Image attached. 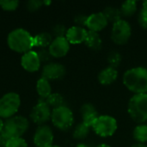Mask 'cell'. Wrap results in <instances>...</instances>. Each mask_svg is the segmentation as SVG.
<instances>
[{
    "label": "cell",
    "instance_id": "6da1fadb",
    "mask_svg": "<svg viewBox=\"0 0 147 147\" xmlns=\"http://www.w3.org/2000/svg\"><path fill=\"white\" fill-rule=\"evenodd\" d=\"M122 81L125 87L135 95L147 93V69L145 67L137 66L127 70Z\"/></svg>",
    "mask_w": 147,
    "mask_h": 147
},
{
    "label": "cell",
    "instance_id": "7a4b0ae2",
    "mask_svg": "<svg viewBox=\"0 0 147 147\" xmlns=\"http://www.w3.org/2000/svg\"><path fill=\"white\" fill-rule=\"evenodd\" d=\"M34 37L23 28H16L11 31L7 38L9 47L16 53H28L34 47Z\"/></svg>",
    "mask_w": 147,
    "mask_h": 147
},
{
    "label": "cell",
    "instance_id": "3957f363",
    "mask_svg": "<svg viewBox=\"0 0 147 147\" xmlns=\"http://www.w3.org/2000/svg\"><path fill=\"white\" fill-rule=\"evenodd\" d=\"M127 113L131 119L140 125L147 121V93L131 97L127 104Z\"/></svg>",
    "mask_w": 147,
    "mask_h": 147
},
{
    "label": "cell",
    "instance_id": "277c9868",
    "mask_svg": "<svg viewBox=\"0 0 147 147\" xmlns=\"http://www.w3.org/2000/svg\"><path fill=\"white\" fill-rule=\"evenodd\" d=\"M28 121L25 117L21 115L13 116L9 118L4 122V127L1 134L8 140L10 139L21 138V136L28 130Z\"/></svg>",
    "mask_w": 147,
    "mask_h": 147
},
{
    "label": "cell",
    "instance_id": "5b68a950",
    "mask_svg": "<svg viewBox=\"0 0 147 147\" xmlns=\"http://www.w3.org/2000/svg\"><path fill=\"white\" fill-rule=\"evenodd\" d=\"M118 128L117 121L111 115H99L92 126L93 131L100 137L108 138L113 136Z\"/></svg>",
    "mask_w": 147,
    "mask_h": 147
},
{
    "label": "cell",
    "instance_id": "8992f818",
    "mask_svg": "<svg viewBox=\"0 0 147 147\" xmlns=\"http://www.w3.org/2000/svg\"><path fill=\"white\" fill-rule=\"evenodd\" d=\"M51 120L57 128L62 131H66L72 127L74 122L73 113L68 107L62 106L52 111Z\"/></svg>",
    "mask_w": 147,
    "mask_h": 147
},
{
    "label": "cell",
    "instance_id": "52a82bcc",
    "mask_svg": "<svg viewBox=\"0 0 147 147\" xmlns=\"http://www.w3.org/2000/svg\"><path fill=\"white\" fill-rule=\"evenodd\" d=\"M21 99L18 94L10 92L5 94L0 99V117L9 119L19 109Z\"/></svg>",
    "mask_w": 147,
    "mask_h": 147
},
{
    "label": "cell",
    "instance_id": "ba28073f",
    "mask_svg": "<svg viewBox=\"0 0 147 147\" xmlns=\"http://www.w3.org/2000/svg\"><path fill=\"white\" fill-rule=\"evenodd\" d=\"M132 35V27L130 23L121 19L113 24L111 30V39L116 45L122 46L127 44Z\"/></svg>",
    "mask_w": 147,
    "mask_h": 147
},
{
    "label": "cell",
    "instance_id": "9c48e42d",
    "mask_svg": "<svg viewBox=\"0 0 147 147\" xmlns=\"http://www.w3.org/2000/svg\"><path fill=\"white\" fill-rule=\"evenodd\" d=\"M51 115L52 112L47 102L43 100H39L38 103L32 109L30 118L34 123L38 125H42L51 118Z\"/></svg>",
    "mask_w": 147,
    "mask_h": 147
},
{
    "label": "cell",
    "instance_id": "30bf717a",
    "mask_svg": "<svg viewBox=\"0 0 147 147\" xmlns=\"http://www.w3.org/2000/svg\"><path fill=\"white\" fill-rule=\"evenodd\" d=\"M53 142V133L48 126L42 125L37 128L34 135V143L37 147H50Z\"/></svg>",
    "mask_w": 147,
    "mask_h": 147
},
{
    "label": "cell",
    "instance_id": "8fae6325",
    "mask_svg": "<svg viewBox=\"0 0 147 147\" xmlns=\"http://www.w3.org/2000/svg\"><path fill=\"white\" fill-rule=\"evenodd\" d=\"M70 50V43L65 37H58L53 40L49 46L48 51L52 57L62 58L65 57Z\"/></svg>",
    "mask_w": 147,
    "mask_h": 147
},
{
    "label": "cell",
    "instance_id": "7c38bea8",
    "mask_svg": "<svg viewBox=\"0 0 147 147\" xmlns=\"http://www.w3.org/2000/svg\"><path fill=\"white\" fill-rule=\"evenodd\" d=\"M109 24V22L102 12H96L88 16L86 28L89 31L100 32L103 30Z\"/></svg>",
    "mask_w": 147,
    "mask_h": 147
},
{
    "label": "cell",
    "instance_id": "4fadbf2b",
    "mask_svg": "<svg viewBox=\"0 0 147 147\" xmlns=\"http://www.w3.org/2000/svg\"><path fill=\"white\" fill-rule=\"evenodd\" d=\"M65 75V68L59 63H49L43 67L42 78L47 80H56L64 78Z\"/></svg>",
    "mask_w": 147,
    "mask_h": 147
},
{
    "label": "cell",
    "instance_id": "5bb4252c",
    "mask_svg": "<svg viewBox=\"0 0 147 147\" xmlns=\"http://www.w3.org/2000/svg\"><path fill=\"white\" fill-rule=\"evenodd\" d=\"M21 64L22 66L27 71L29 72L37 71L40 66V60L37 54V52L29 51L28 53H25L22 57Z\"/></svg>",
    "mask_w": 147,
    "mask_h": 147
},
{
    "label": "cell",
    "instance_id": "9a60e30c",
    "mask_svg": "<svg viewBox=\"0 0 147 147\" xmlns=\"http://www.w3.org/2000/svg\"><path fill=\"white\" fill-rule=\"evenodd\" d=\"M88 30L85 28H81L78 26H72L67 29L65 38L70 44H81L85 41Z\"/></svg>",
    "mask_w": 147,
    "mask_h": 147
},
{
    "label": "cell",
    "instance_id": "2e32d148",
    "mask_svg": "<svg viewBox=\"0 0 147 147\" xmlns=\"http://www.w3.org/2000/svg\"><path fill=\"white\" fill-rule=\"evenodd\" d=\"M80 113L83 119L82 122H84L90 127H92L94 122L99 116L96 107L92 103L83 104L80 109Z\"/></svg>",
    "mask_w": 147,
    "mask_h": 147
},
{
    "label": "cell",
    "instance_id": "e0dca14e",
    "mask_svg": "<svg viewBox=\"0 0 147 147\" xmlns=\"http://www.w3.org/2000/svg\"><path fill=\"white\" fill-rule=\"evenodd\" d=\"M97 78H98V82L102 85H104V86L110 85L117 80L118 71H117V69L108 66V67L102 69L99 72Z\"/></svg>",
    "mask_w": 147,
    "mask_h": 147
},
{
    "label": "cell",
    "instance_id": "ac0fdd59",
    "mask_svg": "<svg viewBox=\"0 0 147 147\" xmlns=\"http://www.w3.org/2000/svg\"><path fill=\"white\" fill-rule=\"evenodd\" d=\"M84 43L90 49L93 51H98L102 47V40L99 33L89 31V30H88Z\"/></svg>",
    "mask_w": 147,
    "mask_h": 147
},
{
    "label": "cell",
    "instance_id": "d6986e66",
    "mask_svg": "<svg viewBox=\"0 0 147 147\" xmlns=\"http://www.w3.org/2000/svg\"><path fill=\"white\" fill-rule=\"evenodd\" d=\"M103 15L107 18L109 22H112L113 24L116 22L121 20L122 15L121 12V9L115 6H108L102 10Z\"/></svg>",
    "mask_w": 147,
    "mask_h": 147
},
{
    "label": "cell",
    "instance_id": "ffe728a7",
    "mask_svg": "<svg viewBox=\"0 0 147 147\" xmlns=\"http://www.w3.org/2000/svg\"><path fill=\"white\" fill-rule=\"evenodd\" d=\"M53 41V36L49 33H40L34 36L33 39V44L34 47H39L45 48L47 47H49Z\"/></svg>",
    "mask_w": 147,
    "mask_h": 147
},
{
    "label": "cell",
    "instance_id": "44dd1931",
    "mask_svg": "<svg viewBox=\"0 0 147 147\" xmlns=\"http://www.w3.org/2000/svg\"><path fill=\"white\" fill-rule=\"evenodd\" d=\"M137 8H138V3L136 1L128 0V1H125L121 4L120 9H121L122 16H124V17H131L136 13Z\"/></svg>",
    "mask_w": 147,
    "mask_h": 147
},
{
    "label": "cell",
    "instance_id": "7402d4cb",
    "mask_svg": "<svg viewBox=\"0 0 147 147\" xmlns=\"http://www.w3.org/2000/svg\"><path fill=\"white\" fill-rule=\"evenodd\" d=\"M36 90L39 96L42 98H47L52 94V87L48 80L41 78L37 81Z\"/></svg>",
    "mask_w": 147,
    "mask_h": 147
},
{
    "label": "cell",
    "instance_id": "603a6c76",
    "mask_svg": "<svg viewBox=\"0 0 147 147\" xmlns=\"http://www.w3.org/2000/svg\"><path fill=\"white\" fill-rule=\"evenodd\" d=\"M90 127H88L84 122H81V123L78 124L76 126V127L74 128L72 136L77 140H84V139H86L88 137V135L90 134Z\"/></svg>",
    "mask_w": 147,
    "mask_h": 147
},
{
    "label": "cell",
    "instance_id": "cb8c5ba5",
    "mask_svg": "<svg viewBox=\"0 0 147 147\" xmlns=\"http://www.w3.org/2000/svg\"><path fill=\"white\" fill-rule=\"evenodd\" d=\"M134 139L137 143L146 144L147 142V125H138L134 130Z\"/></svg>",
    "mask_w": 147,
    "mask_h": 147
},
{
    "label": "cell",
    "instance_id": "d4e9b609",
    "mask_svg": "<svg viewBox=\"0 0 147 147\" xmlns=\"http://www.w3.org/2000/svg\"><path fill=\"white\" fill-rule=\"evenodd\" d=\"M47 103L50 108H53V109L65 106V100L62 95L59 93H52L47 98Z\"/></svg>",
    "mask_w": 147,
    "mask_h": 147
},
{
    "label": "cell",
    "instance_id": "484cf974",
    "mask_svg": "<svg viewBox=\"0 0 147 147\" xmlns=\"http://www.w3.org/2000/svg\"><path fill=\"white\" fill-rule=\"evenodd\" d=\"M107 60L109 63V66L113 67L115 69H117L120 66L121 60H122L121 54L117 51H112L109 53Z\"/></svg>",
    "mask_w": 147,
    "mask_h": 147
},
{
    "label": "cell",
    "instance_id": "4316f807",
    "mask_svg": "<svg viewBox=\"0 0 147 147\" xmlns=\"http://www.w3.org/2000/svg\"><path fill=\"white\" fill-rule=\"evenodd\" d=\"M5 147H28V144L22 138H15L9 140Z\"/></svg>",
    "mask_w": 147,
    "mask_h": 147
},
{
    "label": "cell",
    "instance_id": "83f0119b",
    "mask_svg": "<svg viewBox=\"0 0 147 147\" xmlns=\"http://www.w3.org/2000/svg\"><path fill=\"white\" fill-rule=\"evenodd\" d=\"M18 1H0V6L2 7L3 9L7 10V11H12L15 10L18 7Z\"/></svg>",
    "mask_w": 147,
    "mask_h": 147
},
{
    "label": "cell",
    "instance_id": "f1b7e54d",
    "mask_svg": "<svg viewBox=\"0 0 147 147\" xmlns=\"http://www.w3.org/2000/svg\"><path fill=\"white\" fill-rule=\"evenodd\" d=\"M138 20L140 27L143 28L144 29H147V9L142 7V9L139 13Z\"/></svg>",
    "mask_w": 147,
    "mask_h": 147
},
{
    "label": "cell",
    "instance_id": "f546056e",
    "mask_svg": "<svg viewBox=\"0 0 147 147\" xmlns=\"http://www.w3.org/2000/svg\"><path fill=\"white\" fill-rule=\"evenodd\" d=\"M67 29L65 28V26L62 25V24H58L56 26H54V28H53V34L55 36V38L58 37H65Z\"/></svg>",
    "mask_w": 147,
    "mask_h": 147
},
{
    "label": "cell",
    "instance_id": "4dcf8cb0",
    "mask_svg": "<svg viewBox=\"0 0 147 147\" xmlns=\"http://www.w3.org/2000/svg\"><path fill=\"white\" fill-rule=\"evenodd\" d=\"M87 19H88V16L80 14L78 15L75 19H74V22H75V26L78 27H81V28H84L86 27V22H87Z\"/></svg>",
    "mask_w": 147,
    "mask_h": 147
},
{
    "label": "cell",
    "instance_id": "1f68e13d",
    "mask_svg": "<svg viewBox=\"0 0 147 147\" xmlns=\"http://www.w3.org/2000/svg\"><path fill=\"white\" fill-rule=\"evenodd\" d=\"M42 4H43V2H41V1L32 0V1H28L27 3V8L29 11H35V10L39 9Z\"/></svg>",
    "mask_w": 147,
    "mask_h": 147
},
{
    "label": "cell",
    "instance_id": "d6a6232c",
    "mask_svg": "<svg viewBox=\"0 0 147 147\" xmlns=\"http://www.w3.org/2000/svg\"><path fill=\"white\" fill-rule=\"evenodd\" d=\"M37 54L40 58V62H46V61H48L50 60V59L52 58L49 51L46 50V49H41L40 50L39 52H37Z\"/></svg>",
    "mask_w": 147,
    "mask_h": 147
},
{
    "label": "cell",
    "instance_id": "836d02e7",
    "mask_svg": "<svg viewBox=\"0 0 147 147\" xmlns=\"http://www.w3.org/2000/svg\"><path fill=\"white\" fill-rule=\"evenodd\" d=\"M7 141H8V140L0 134V147H5Z\"/></svg>",
    "mask_w": 147,
    "mask_h": 147
},
{
    "label": "cell",
    "instance_id": "e575fe53",
    "mask_svg": "<svg viewBox=\"0 0 147 147\" xmlns=\"http://www.w3.org/2000/svg\"><path fill=\"white\" fill-rule=\"evenodd\" d=\"M132 147H147L146 144H141V143H136L134 145H133Z\"/></svg>",
    "mask_w": 147,
    "mask_h": 147
},
{
    "label": "cell",
    "instance_id": "d590c367",
    "mask_svg": "<svg viewBox=\"0 0 147 147\" xmlns=\"http://www.w3.org/2000/svg\"><path fill=\"white\" fill-rule=\"evenodd\" d=\"M3 127H4V123H3V121L0 119V134L2 133V131H3Z\"/></svg>",
    "mask_w": 147,
    "mask_h": 147
},
{
    "label": "cell",
    "instance_id": "8d00e7d4",
    "mask_svg": "<svg viewBox=\"0 0 147 147\" xmlns=\"http://www.w3.org/2000/svg\"><path fill=\"white\" fill-rule=\"evenodd\" d=\"M77 147H90V146L86 145V144H84V143H81V144H78Z\"/></svg>",
    "mask_w": 147,
    "mask_h": 147
},
{
    "label": "cell",
    "instance_id": "74e56055",
    "mask_svg": "<svg viewBox=\"0 0 147 147\" xmlns=\"http://www.w3.org/2000/svg\"><path fill=\"white\" fill-rule=\"evenodd\" d=\"M96 147H111L109 145H108V144H100V145H98Z\"/></svg>",
    "mask_w": 147,
    "mask_h": 147
},
{
    "label": "cell",
    "instance_id": "f35d334b",
    "mask_svg": "<svg viewBox=\"0 0 147 147\" xmlns=\"http://www.w3.org/2000/svg\"><path fill=\"white\" fill-rule=\"evenodd\" d=\"M143 8H146V9H147V0L146 1H145V2H143Z\"/></svg>",
    "mask_w": 147,
    "mask_h": 147
},
{
    "label": "cell",
    "instance_id": "ab89813d",
    "mask_svg": "<svg viewBox=\"0 0 147 147\" xmlns=\"http://www.w3.org/2000/svg\"><path fill=\"white\" fill-rule=\"evenodd\" d=\"M50 147H60V146H56V145H53L52 146H50Z\"/></svg>",
    "mask_w": 147,
    "mask_h": 147
}]
</instances>
